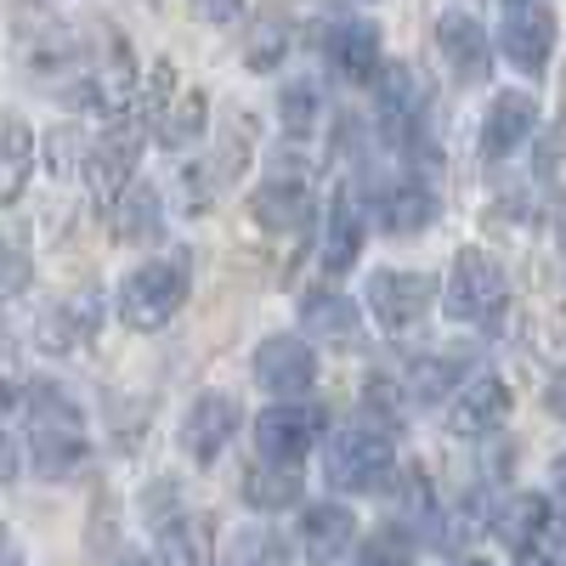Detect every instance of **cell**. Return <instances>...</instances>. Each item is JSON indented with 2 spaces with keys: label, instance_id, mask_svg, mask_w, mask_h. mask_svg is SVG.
I'll return each mask as SVG.
<instances>
[{
  "label": "cell",
  "instance_id": "6da1fadb",
  "mask_svg": "<svg viewBox=\"0 0 566 566\" xmlns=\"http://www.w3.org/2000/svg\"><path fill=\"white\" fill-rule=\"evenodd\" d=\"M23 453H29V470L40 482H69L74 470L85 464L91 453V437H85V413L80 402L52 386V380H34L23 386Z\"/></svg>",
  "mask_w": 566,
  "mask_h": 566
},
{
  "label": "cell",
  "instance_id": "d4e9b609",
  "mask_svg": "<svg viewBox=\"0 0 566 566\" xmlns=\"http://www.w3.org/2000/svg\"><path fill=\"white\" fill-rule=\"evenodd\" d=\"M34 159H40L34 130L23 119H0V210L23 199V187L34 176Z\"/></svg>",
  "mask_w": 566,
  "mask_h": 566
},
{
  "label": "cell",
  "instance_id": "2e32d148",
  "mask_svg": "<svg viewBox=\"0 0 566 566\" xmlns=\"http://www.w3.org/2000/svg\"><path fill=\"white\" fill-rule=\"evenodd\" d=\"M437 45L453 69L459 85H482L488 69H493V40H488V23L470 18V12H442L437 18Z\"/></svg>",
  "mask_w": 566,
  "mask_h": 566
},
{
  "label": "cell",
  "instance_id": "e0dca14e",
  "mask_svg": "<svg viewBox=\"0 0 566 566\" xmlns=\"http://www.w3.org/2000/svg\"><path fill=\"white\" fill-rule=\"evenodd\" d=\"M363 255V205L352 193V181H340L335 193H328V210H323V244H317V261L328 277L352 272Z\"/></svg>",
  "mask_w": 566,
  "mask_h": 566
},
{
  "label": "cell",
  "instance_id": "9a60e30c",
  "mask_svg": "<svg viewBox=\"0 0 566 566\" xmlns=\"http://www.w3.org/2000/svg\"><path fill=\"white\" fill-rule=\"evenodd\" d=\"M295 317H301V328H306V340H317V346H363V312H357V301L352 295H340V290H306L301 301H295Z\"/></svg>",
  "mask_w": 566,
  "mask_h": 566
},
{
  "label": "cell",
  "instance_id": "7c38bea8",
  "mask_svg": "<svg viewBox=\"0 0 566 566\" xmlns=\"http://www.w3.org/2000/svg\"><path fill=\"white\" fill-rule=\"evenodd\" d=\"M97 328H103V295L97 290H74V295H63L52 312L40 317L34 346L52 352V357H74V352H85L91 340H97Z\"/></svg>",
  "mask_w": 566,
  "mask_h": 566
},
{
  "label": "cell",
  "instance_id": "8fae6325",
  "mask_svg": "<svg viewBox=\"0 0 566 566\" xmlns=\"http://www.w3.org/2000/svg\"><path fill=\"white\" fill-rule=\"evenodd\" d=\"M323 63L335 69L340 80H352V85H374L380 80V29H374L368 18H328V29H323Z\"/></svg>",
  "mask_w": 566,
  "mask_h": 566
},
{
  "label": "cell",
  "instance_id": "44dd1931",
  "mask_svg": "<svg viewBox=\"0 0 566 566\" xmlns=\"http://www.w3.org/2000/svg\"><path fill=\"white\" fill-rule=\"evenodd\" d=\"M250 216H255L266 232H295V227H306V216H312V187H306V176H266V181L255 187V199H250Z\"/></svg>",
  "mask_w": 566,
  "mask_h": 566
},
{
  "label": "cell",
  "instance_id": "8992f818",
  "mask_svg": "<svg viewBox=\"0 0 566 566\" xmlns=\"http://www.w3.org/2000/svg\"><path fill=\"white\" fill-rule=\"evenodd\" d=\"M352 544H357V515L335 499H323V504H306L290 522V533L277 538V560L283 566H335Z\"/></svg>",
  "mask_w": 566,
  "mask_h": 566
},
{
  "label": "cell",
  "instance_id": "ac0fdd59",
  "mask_svg": "<svg viewBox=\"0 0 566 566\" xmlns=\"http://www.w3.org/2000/svg\"><path fill=\"white\" fill-rule=\"evenodd\" d=\"M499 52L510 57V69L544 74L549 52H555V18L544 7H510L504 23H499Z\"/></svg>",
  "mask_w": 566,
  "mask_h": 566
},
{
  "label": "cell",
  "instance_id": "f35d334b",
  "mask_svg": "<svg viewBox=\"0 0 566 566\" xmlns=\"http://www.w3.org/2000/svg\"><path fill=\"white\" fill-rule=\"evenodd\" d=\"M515 566H555V560H549V555H538V549H533V555H522V560H515Z\"/></svg>",
  "mask_w": 566,
  "mask_h": 566
},
{
  "label": "cell",
  "instance_id": "60d3db41",
  "mask_svg": "<svg viewBox=\"0 0 566 566\" xmlns=\"http://www.w3.org/2000/svg\"><path fill=\"white\" fill-rule=\"evenodd\" d=\"M453 566H488V560H476V555H464V560H453Z\"/></svg>",
  "mask_w": 566,
  "mask_h": 566
},
{
  "label": "cell",
  "instance_id": "8d00e7d4",
  "mask_svg": "<svg viewBox=\"0 0 566 566\" xmlns=\"http://www.w3.org/2000/svg\"><path fill=\"white\" fill-rule=\"evenodd\" d=\"M544 402H549V413H555V419H566V368H560L555 380L544 386Z\"/></svg>",
  "mask_w": 566,
  "mask_h": 566
},
{
  "label": "cell",
  "instance_id": "b9f144b4",
  "mask_svg": "<svg viewBox=\"0 0 566 566\" xmlns=\"http://www.w3.org/2000/svg\"><path fill=\"white\" fill-rule=\"evenodd\" d=\"M555 476H560V482H566V453H560V459H555Z\"/></svg>",
  "mask_w": 566,
  "mask_h": 566
},
{
  "label": "cell",
  "instance_id": "7bdbcfd3",
  "mask_svg": "<svg viewBox=\"0 0 566 566\" xmlns=\"http://www.w3.org/2000/svg\"><path fill=\"white\" fill-rule=\"evenodd\" d=\"M510 7H544V0H510Z\"/></svg>",
  "mask_w": 566,
  "mask_h": 566
},
{
  "label": "cell",
  "instance_id": "4fadbf2b",
  "mask_svg": "<svg viewBox=\"0 0 566 566\" xmlns=\"http://www.w3.org/2000/svg\"><path fill=\"white\" fill-rule=\"evenodd\" d=\"M239 397L232 391H205L193 408L181 413V448L193 464H216L227 453V442L239 437Z\"/></svg>",
  "mask_w": 566,
  "mask_h": 566
},
{
  "label": "cell",
  "instance_id": "5bb4252c",
  "mask_svg": "<svg viewBox=\"0 0 566 566\" xmlns=\"http://www.w3.org/2000/svg\"><path fill=\"white\" fill-rule=\"evenodd\" d=\"M504 419H510L504 374H470V380L453 391V408H448V431L453 437H493Z\"/></svg>",
  "mask_w": 566,
  "mask_h": 566
},
{
  "label": "cell",
  "instance_id": "ab89813d",
  "mask_svg": "<svg viewBox=\"0 0 566 566\" xmlns=\"http://www.w3.org/2000/svg\"><path fill=\"white\" fill-rule=\"evenodd\" d=\"M114 566H154V560H148V555H119Z\"/></svg>",
  "mask_w": 566,
  "mask_h": 566
},
{
  "label": "cell",
  "instance_id": "1f68e13d",
  "mask_svg": "<svg viewBox=\"0 0 566 566\" xmlns=\"http://www.w3.org/2000/svg\"><path fill=\"white\" fill-rule=\"evenodd\" d=\"M85 159H91V142H80L74 125H63V130L45 136V170H52L57 181H74V176L85 170Z\"/></svg>",
  "mask_w": 566,
  "mask_h": 566
},
{
  "label": "cell",
  "instance_id": "603a6c76",
  "mask_svg": "<svg viewBox=\"0 0 566 566\" xmlns=\"http://www.w3.org/2000/svg\"><path fill=\"white\" fill-rule=\"evenodd\" d=\"M493 533L515 549V555H533L549 538V499L544 493H515L493 510Z\"/></svg>",
  "mask_w": 566,
  "mask_h": 566
},
{
  "label": "cell",
  "instance_id": "d6986e66",
  "mask_svg": "<svg viewBox=\"0 0 566 566\" xmlns=\"http://www.w3.org/2000/svg\"><path fill=\"white\" fill-rule=\"evenodd\" d=\"M374 221H380L391 239H408V232H424L437 221V193H431V181L424 176H397L386 181L380 193H374Z\"/></svg>",
  "mask_w": 566,
  "mask_h": 566
},
{
  "label": "cell",
  "instance_id": "4dcf8cb0",
  "mask_svg": "<svg viewBox=\"0 0 566 566\" xmlns=\"http://www.w3.org/2000/svg\"><path fill=\"white\" fill-rule=\"evenodd\" d=\"M34 277V255L23 250L18 227H0V295H23Z\"/></svg>",
  "mask_w": 566,
  "mask_h": 566
},
{
  "label": "cell",
  "instance_id": "cb8c5ba5",
  "mask_svg": "<svg viewBox=\"0 0 566 566\" xmlns=\"http://www.w3.org/2000/svg\"><path fill=\"white\" fill-rule=\"evenodd\" d=\"M108 216V232L114 239H125V244H142V239H154V232L165 227V205H159V187H148V181H130L125 193L103 210Z\"/></svg>",
  "mask_w": 566,
  "mask_h": 566
},
{
  "label": "cell",
  "instance_id": "f1b7e54d",
  "mask_svg": "<svg viewBox=\"0 0 566 566\" xmlns=\"http://www.w3.org/2000/svg\"><path fill=\"white\" fill-rule=\"evenodd\" d=\"M408 397L419 402V408H431V402H442V397H453L464 380H459V363L453 357H419L413 368H408Z\"/></svg>",
  "mask_w": 566,
  "mask_h": 566
},
{
  "label": "cell",
  "instance_id": "7a4b0ae2",
  "mask_svg": "<svg viewBox=\"0 0 566 566\" xmlns=\"http://www.w3.org/2000/svg\"><path fill=\"white\" fill-rule=\"evenodd\" d=\"M12 52L18 69L57 97H80L85 91V40L45 7H12Z\"/></svg>",
  "mask_w": 566,
  "mask_h": 566
},
{
  "label": "cell",
  "instance_id": "52a82bcc",
  "mask_svg": "<svg viewBox=\"0 0 566 566\" xmlns=\"http://www.w3.org/2000/svg\"><path fill=\"white\" fill-rule=\"evenodd\" d=\"M510 301V277L504 266L488 255V250H459L453 266H448V290H442V306L453 323H493Z\"/></svg>",
  "mask_w": 566,
  "mask_h": 566
},
{
  "label": "cell",
  "instance_id": "ba28073f",
  "mask_svg": "<svg viewBox=\"0 0 566 566\" xmlns=\"http://www.w3.org/2000/svg\"><path fill=\"white\" fill-rule=\"evenodd\" d=\"M374 323L386 328V335H413V328L431 317L437 306V283L424 277V272H402V266H380L368 277V290H363Z\"/></svg>",
  "mask_w": 566,
  "mask_h": 566
},
{
  "label": "cell",
  "instance_id": "d6a6232c",
  "mask_svg": "<svg viewBox=\"0 0 566 566\" xmlns=\"http://www.w3.org/2000/svg\"><path fill=\"white\" fill-rule=\"evenodd\" d=\"M352 566H413V538L402 527H386V533L363 538V549L352 555Z\"/></svg>",
  "mask_w": 566,
  "mask_h": 566
},
{
  "label": "cell",
  "instance_id": "484cf974",
  "mask_svg": "<svg viewBox=\"0 0 566 566\" xmlns=\"http://www.w3.org/2000/svg\"><path fill=\"white\" fill-rule=\"evenodd\" d=\"M205 130H210V97H205V91H181L176 103H165L154 114V142H159V148H170V154L193 148Z\"/></svg>",
  "mask_w": 566,
  "mask_h": 566
},
{
  "label": "cell",
  "instance_id": "9c48e42d",
  "mask_svg": "<svg viewBox=\"0 0 566 566\" xmlns=\"http://www.w3.org/2000/svg\"><path fill=\"white\" fill-rule=\"evenodd\" d=\"M250 374L255 386L277 402H306L312 386H317V352L306 335H266L250 357Z\"/></svg>",
  "mask_w": 566,
  "mask_h": 566
},
{
  "label": "cell",
  "instance_id": "7402d4cb",
  "mask_svg": "<svg viewBox=\"0 0 566 566\" xmlns=\"http://www.w3.org/2000/svg\"><path fill=\"white\" fill-rule=\"evenodd\" d=\"M159 560H165V566H210V560H216L210 515H199V510L165 515V522H159Z\"/></svg>",
  "mask_w": 566,
  "mask_h": 566
},
{
  "label": "cell",
  "instance_id": "83f0119b",
  "mask_svg": "<svg viewBox=\"0 0 566 566\" xmlns=\"http://www.w3.org/2000/svg\"><path fill=\"white\" fill-rule=\"evenodd\" d=\"M277 119H283V136H290V142L312 136L317 119H323V85L306 80V74L290 80V85H283V97H277Z\"/></svg>",
  "mask_w": 566,
  "mask_h": 566
},
{
  "label": "cell",
  "instance_id": "ffe728a7",
  "mask_svg": "<svg viewBox=\"0 0 566 566\" xmlns=\"http://www.w3.org/2000/svg\"><path fill=\"white\" fill-rule=\"evenodd\" d=\"M533 125H538V103L527 97V91H499V97L488 103V119H482V159L488 165L510 159L533 136Z\"/></svg>",
  "mask_w": 566,
  "mask_h": 566
},
{
  "label": "cell",
  "instance_id": "e575fe53",
  "mask_svg": "<svg viewBox=\"0 0 566 566\" xmlns=\"http://www.w3.org/2000/svg\"><path fill=\"white\" fill-rule=\"evenodd\" d=\"M193 12L210 29H239L244 23V0H193Z\"/></svg>",
  "mask_w": 566,
  "mask_h": 566
},
{
  "label": "cell",
  "instance_id": "836d02e7",
  "mask_svg": "<svg viewBox=\"0 0 566 566\" xmlns=\"http://www.w3.org/2000/svg\"><path fill=\"white\" fill-rule=\"evenodd\" d=\"M272 560V538L266 533H239L227 544V555H221V566H266Z\"/></svg>",
  "mask_w": 566,
  "mask_h": 566
},
{
  "label": "cell",
  "instance_id": "4316f807",
  "mask_svg": "<svg viewBox=\"0 0 566 566\" xmlns=\"http://www.w3.org/2000/svg\"><path fill=\"white\" fill-rule=\"evenodd\" d=\"M244 504L250 510H290V504H301V470L295 464H250L244 470Z\"/></svg>",
  "mask_w": 566,
  "mask_h": 566
},
{
  "label": "cell",
  "instance_id": "5b68a950",
  "mask_svg": "<svg viewBox=\"0 0 566 566\" xmlns=\"http://www.w3.org/2000/svg\"><path fill=\"white\" fill-rule=\"evenodd\" d=\"M154 136L148 114L130 108L125 119H108V130L91 142V159H85V187H91V199H97L103 210L125 193V187L136 181V159H142V142Z\"/></svg>",
  "mask_w": 566,
  "mask_h": 566
},
{
  "label": "cell",
  "instance_id": "f546056e",
  "mask_svg": "<svg viewBox=\"0 0 566 566\" xmlns=\"http://www.w3.org/2000/svg\"><path fill=\"white\" fill-rule=\"evenodd\" d=\"M283 52H290V23H283L277 12H266L261 29H255L250 45H244V63H250L255 74H272V69L283 63Z\"/></svg>",
  "mask_w": 566,
  "mask_h": 566
},
{
  "label": "cell",
  "instance_id": "277c9868",
  "mask_svg": "<svg viewBox=\"0 0 566 566\" xmlns=\"http://www.w3.org/2000/svg\"><path fill=\"white\" fill-rule=\"evenodd\" d=\"M187 295H193V272H187V255H154V261H142L136 272L119 277V323L136 328V335H154V328H165Z\"/></svg>",
  "mask_w": 566,
  "mask_h": 566
},
{
  "label": "cell",
  "instance_id": "3957f363",
  "mask_svg": "<svg viewBox=\"0 0 566 566\" xmlns=\"http://www.w3.org/2000/svg\"><path fill=\"white\" fill-rule=\"evenodd\" d=\"M391 464H397L391 424L374 413L346 419L323 437V482L335 493H380L391 482Z\"/></svg>",
  "mask_w": 566,
  "mask_h": 566
},
{
  "label": "cell",
  "instance_id": "30bf717a",
  "mask_svg": "<svg viewBox=\"0 0 566 566\" xmlns=\"http://www.w3.org/2000/svg\"><path fill=\"white\" fill-rule=\"evenodd\" d=\"M323 413L312 402H272L255 419V459L261 464H301L317 448Z\"/></svg>",
  "mask_w": 566,
  "mask_h": 566
},
{
  "label": "cell",
  "instance_id": "74e56055",
  "mask_svg": "<svg viewBox=\"0 0 566 566\" xmlns=\"http://www.w3.org/2000/svg\"><path fill=\"white\" fill-rule=\"evenodd\" d=\"M0 566H18V544H12L7 522H0Z\"/></svg>",
  "mask_w": 566,
  "mask_h": 566
},
{
  "label": "cell",
  "instance_id": "d590c367",
  "mask_svg": "<svg viewBox=\"0 0 566 566\" xmlns=\"http://www.w3.org/2000/svg\"><path fill=\"white\" fill-rule=\"evenodd\" d=\"M12 476H18V442L7 431V419H0V488H7Z\"/></svg>",
  "mask_w": 566,
  "mask_h": 566
}]
</instances>
